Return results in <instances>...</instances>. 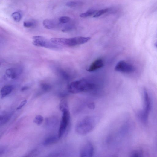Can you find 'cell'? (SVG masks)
Here are the masks:
<instances>
[{
  "instance_id": "cell-1",
  "label": "cell",
  "mask_w": 157,
  "mask_h": 157,
  "mask_svg": "<svg viewBox=\"0 0 157 157\" xmlns=\"http://www.w3.org/2000/svg\"><path fill=\"white\" fill-rule=\"evenodd\" d=\"M96 88V85L93 82L86 79L82 78L70 83L67 86V90L70 93L77 94L92 91Z\"/></svg>"
},
{
  "instance_id": "cell-2",
  "label": "cell",
  "mask_w": 157,
  "mask_h": 157,
  "mask_svg": "<svg viewBox=\"0 0 157 157\" xmlns=\"http://www.w3.org/2000/svg\"><path fill=\"white\" fill-rule=\"evenodd\" d=\"M96 118L93 116H87L80 119L77 123L75 131L80 135H85L89 133L96 124Z\"/></svg>"
},
{
  "instance_id": "cell-3",
  "label": "cell",
  "mask_w": 157,
  "mask_h": 157,
  "mask_svg": "<svg viewBox=\"0 0 157 157\" xmlns=\"http://www.w3.org/2000/svg\"><path fill=\"white\" fill-rule=\"evenodd\" d=\"M91 39L90 37H76L70 38H52L50 40L53 43L58 45H64L74 47L77 45L85 44Z\"/></svg>"
},
{
  "instance_id": "cell-4",
  "label": "cell",
  "mask_w": 157,
  "mask_h": 157,
  "mask_svg": "<svg viewBox=\"0 0 157 157\" xmlns=\"http://www.w3.org/2000/svg\"><path fill=\"white\" fill-rule=\"evenodd\" d=\"M143 110L139 112L138 117L144 122H146L151 109V101L147 90L144 89L143 92Z\"/></svg>"
},
{
  "instance_id": "cell-5",
  "label": "cell",
  "mask_w": 157,
  "mask_h": 157,
  "mask_svg": "<svg viewBox=\"0 0 157 157\" xmlns=\"http://www.w3.org/2000/svg\"><path fill=\"white\" fill-rule=\"evenodd\" d=\"M32 44L38 47H44L51 49H59L61 46L56 45L45 37L41 36H36L33 37Z\"/></svg>"
},
{
  "instance_id": "cell-6",
  "label": "cell",
  "mask_w": 157,
  "mask_h": 157,
  "mask_svg": "<svg viewBox=\"0 0 157 157\" xmlns=\"http://www.w3.org/2000/svg\"><path fill=\"white\" fill-rule=\"evenodd\" d=\"M62 118L58 132L59 138L62 137L68 129L70 124V116L68 110L62 112Z\"/></svg>"
},
{
  "instance_id": "cell-7",
  "label": "cell",
  "mask_w": 157,
  "mask_h": 157,
  "mask_svg": "<svg viewBox=\"0 0 157 157\" xmlns=\"http://www.w3.org/2000/svg\"><path fill=\"white\" fill-rule=\"evenodd\" d=\"M115 70L116 71L125 73H131L135 70V67L125 61L119 62L116 64Z\"/></svg>"
},
{
  "instance_id": "cell-8",
  "label": "cell",
  "mask_w": 157,
  "mask_h": 157,
  "mask_svg": "<svg viewBox=\"0 0 157 157\" xmlns=\"http://www.w3.org/2000/svg\"><path fill=\"white\" fill-rule=\"evenodd\" d=\"M94 153V148L92 144L88 141L84 143L81 148L79 157H92Z\"/></svg>"
},
{
  "instance_id": "cell-9",
  "label": "cell",
  "mask_w": 157,
  "mask_h": 157,
  "mask_svg": "<svg viewBox=\"0 0 157 157\" xmlns=\"http://www.w3.org/2000/svg\"><path fill=\"white\" fill-rule=\"evenodd\" d=\"M104 65L103 60L101 58L98 59L92 63L87 71L89 72H92L101 68Z\"/></svg>"
},
{
  "instance_id": "cell-10",
  "label": "cell",
  "mask_w": 157,
  "mask_h": 157,
  "mask_svg": "<svg viewBox=\"0 0 157 157\" xmlns=\"http://www.w3.org/2000/svg\"><path fill=\"white\" fill-rule=\"evenodd\" d=\"M6 74L8 77L12 79H16L19 74L18 70L15 68H10L6 70Z\"/></svg>"
},
{
  "instance_id": "cell-11",
  "label": "cell",
  "mask_w": 157,
  "mask_h": 157,
  "mask_svg": "<svg viewBox=\"0 0 157 157\" xmlns=\"http://www.w3.org/2000/svg\"><path fill=\"white\" fill-rule=\"evenodd\" d=\"M59 139L58 136H57L55 135L50 136L46 138L44 140L43 144L45 146L51 145L57 142Z\"/></svg>"
},
{
  "instance_id": "cell-12",
  "label": "cell",
  "mask_w": 157,
  "mask_h": 157,
  "mask_svg": "<svg viewBox=\"0 0 157 157\" xmlns=\"http://www.w3.org/2000/svg\"><path fill=\"white\" fill-rule=\"evenodd\" d=\"M13 89V87L10 85H6L4 86L1 91V97L3 99L10 94Z\"/></svg>"
},
{
  "instance_id": "cell-13",
  "label": "cell",
  "mask_w": 157,
  "mask_h": 157,
  "mask_svg": "<svg viewBox=\"0 0 157 157\" xmlns=\"http://www.w3.org/2000/svg\"><path fill=\"white\" fill-rule=\"evenodd\" d=\"M12 114L10 113H3L1 115L0 118V125L3 126L7 124L11 117Z\"/></svg>"
},
{
  "instance_id": "cell-14",
  "label": "cell",
  "mask_w": 157,
  "mask_h": 157,
  "mask_svg": "<svg viewBox=\"0 0 157 157\" xmlns=\"http://www.w3.org/2000/svg\"><path fill=\"white\" fill-rule=\"evenodd\" d=\"M43 25L45 28L48 29H53L56 26L55 22L54 20L49 19L44 20Z\"/></svg>"
},
{
  "instance_id": "cell-15",
  "label": "cell",
  "mask_w": 157,
  "mask_h": 157,
  "mask_svg": "<svg viewBox=\"0 0 157 157\" xmlns=\"http://www.w3.org/2000/svg\"><path fill=\"white\" fill-rule=\"evenodd\" d=\"M59 108L60 110L62 112L66 110H68L67 101L65 100H62L60 103Z\"/></svg>"
},
{
  "instance_id": "cell-16",
  "label": "cell",
  "mask_w": 157,
  "mask_h": 157,
  "mask_svg": "<svg viewBox=\"0 0 157 157\" xmlns=\"http://www.w3.org/2000/svg\"><path fill=\"white\" fill-rule=\"evenodd\" d=\"M97 13V11L95 10L90 9L85 13H82L80 15V16L82 18H86L94 15Z\"/></svg>"
},
{
  "instance_id": "cell-17",
  "label": "cell",
  "mask_w": 157,
  "mask_h": 157,
  "mask_svg": "<svg viewBox=\"0 0 157 157\" xmlns=\"http://www.w3.org/2000/svg\"><path fill=\"white\" fill-rule=\"evenodd\" d=\"M40 87L44 92H47L51 90L52 88L51 86L49 84L42 83L40 84Z\"/></svg>"
},
{
  "instance_id": "cell-18",
  "label": "cell",
  "mask_w": 157,
  "mask_h": 157,
  "mask_svg": "<svg viewBox=\"0 0 157 157\" xmlns=\"http://www.w3.org/2000/svg\"><path fill=\"white\" fill-rule=\"evenodd\" d=\"M11 17L16 22H19L22 19V15L19 12L16 11L12 14Z\"/></svg>"
},
{
  "instance_id": "cell-19",
  "label": "cell",
  "mask_w": 157,
  "mask_h": 157,
  "mask_svg": "<svg viewBox=\"0 0 157 157\" xmlns=\"http://www.w3.org/2000/svg\"><path fill=\"white\" fill-rule=\"evenodd\" d=\"M44 120L43 117L41 115L36 116L33 120L34 123L38 125H40L42 123Z\"/></svg>"
},
{
  "instance_id": "cell-20",
  "label": "cell",
  "mask_w": 157,
  "mask_h": 157,
  "mask_svg": "<svg viewBox=\"0 0 157 157\" xmlns=\"http://www.w3.org/2000/svg\"><path fill=\"white\" fill-rule=\"evenodd\" d=\"M80 1H69L66 4V5L69 7H74L79 6L82 4Z\"/></svg>"
},
{
  "instance_id": "cell-21",
  "label": "cell",
  "mask_w": 157,
  "mask_h": 157,
  "mask_svg": "<svg viewBox=\"0 0 157 157\" xmlns=\"http://www.w3.org/2000/svg\"><path fill=\"white\" fill-rule=\"evenodd\" d=\"M109 10L108 9H103L97 12V13L94 15L93 17L97 18L99 17L104 14L106 13Z\"/></svg>"
},
{
  "instance_id": "cell-22",
  "label": "cell",
  "mask_w": 157,
  "mask_h": 157,
  "mask_svg": "<svg viewBox=\"0 0 157 157\" xmlns=\"http://www.w3.org/2000/svg\"><path fill=\"white\" fill-rule=\"evenodd\" d=\"M35 23L31 21H27L23 22V25L24 27L27 28H30L34 27Z\"/></svg>"
},
{
  "instance_id": "cell-23",
  "label": "cell",
  "mask_w": 157,
  "mask_h": 157,
  "mask_svg": "<svg viewBox=\"0 0 157 157\" xmlns=\"http://www.w3.org/2000/svg\"><path fill=\"white\" fill-rule=\"evenodd\" d=\"M71 20V18L67 16H63L60 17L59 19V22L62 23H66L69 22Z\"/></svg>"
},
{
  "instance_id": "cell-24",
  "label": "cell",
  "mask_w": 157,
  "mask_h": 157,
  "mask_svg": "<svg viewBox=\"0 0 157 157\" xmlns=\"http://www.w3.org/2000/svg\"><path fill=\"white\" fill-rule=\"evenodd\" d=\"M27 101L26 100H24L17 107L16 110H20L27 103Z\"/></svg>"
},
{
  "instance_id": "cell-25",
  "label": "cell",
  "mask_w": 157,
  "mask_h": 157,
  "mask_svg": "<svg viewBox=\"0 0 157 157\" xmlns=\"http://www.w3.org/2000/svg\"><path fill=\"white\" fill-rule=\"evenodd\" d=\"M72 27L71 26H68L64 28L62 30L63 32H66L72 29Z\"/></svg>"
},
{
  "instance_id": "cell-26",
  "label": "cell",
  "mask_w": 157,
  "mask_h": 157,
  "mask_svg": "<svg viewBox=\"0 0 157 157\" xmlns=\"http://www.w3.org/2000/svg\"><path fill=\"white\" fill-rule=\"evenodd\" d=\"M58 156L59 154L58 153H54L45 157H58Z\"/></svg>"
},
{
  "instance_id": "cell-27",
  "label": "cell",
  "mask_w": 157,
  "mask_h": 157,
  "mask_svg": "<svg viewBox=\"0 0 157 157\" xmlns=\"http://www.w3.org/2000/svg\"><path fill=\"white\" fill-rule=\"evenodd\" d=\"M88 106L91 109H94L95 107V105L93 103H91L88 104Z\"/></svg>"
},
{
  "instance_id": "cell-28",
  "label": "cell",
  "mask_w": 157,
  "mask_h": 157,
  "mask_svg": "<svg viewBox=\"0 0 157 157\" xmlns=\"http://www.w3.org/2000/svg\"><path fill=\"white\" fill-rule=\"evenodd\" d=\"M28 89V87L27 86H24L21 88V90L22 92H23L27 90Z\"/></svg>"
},
{
  "instance_id": "cell-29",
  "label": "cell",
  "mask_w": 157,
  "mask_h": 157,
  "mask_svg": "<svg viewBox=\"0 0 157 157\" xmlns=\"http://www.w3.org/2000/svg\"><path fill=\"white\" fill-rule=\"evenodd\" d=\"M155 47L156 48V49H157V41L155 43Z\"/></svg>"
},
{
  "instance_id": "cell-30",
  "label": "cell",
  "mask_w": 157,
  "mask_h": 157,
  "mask_svg": "<svg viewBox=\"0 0 157 157\" xmlns=\"http://www.w3.org/2000/svg\"><path fill=\"white\" fill-rule=\"evenodd\" d=\"M24 157H30V155H28Z\"/></svg>"
}]
</instances>
